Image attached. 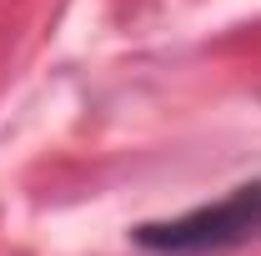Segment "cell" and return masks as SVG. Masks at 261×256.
Listing matches in <instances>:
<instances>
[{
    "mask_svg": "<svg viewBox=\"0 0 261 256\" xmlns=\"http://www.w3.org/2000/svg\"><path fill=\"white\" fill-rule=\"evenodd\" d=\"M130 241L151 256H221L261 241V176L171 221H141Z\"/></svg>",
    "mask_w": 261,
    "mask_h": 256,
    "instance_id": "cell-1",
    "label": "cell"
}]
</instances>
